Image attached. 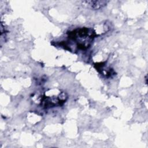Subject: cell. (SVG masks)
<instances>
[{
	"instance_id": "6da1fadb",
	"label": "cell",
	"mask_w": 148,
	"mask_h": 148,
	"mask_svg": "<svg viewBox=\"0 0 148 148\" xmlns=\"http://www.w3.org/2000/svg\"><path fill=\"white\" fill-rule=\"evenodd\" d=\"M68 34L69 39L76 42L77 48L80 50L88 48L96 36L93 29L84 27L75 29Z\"/></svg>"
},
{
	"instance_id": "7a4b0ae2",
	"label": "cell",
	"mask_w": 148,
	"mask_h": 148,
	"mask_svg": "<svg viewBox=\"0 0 148 148\" xmlns=\"http://www.w3.org/2000/svg\"><path fill=\"white\" fill-rule=\"evenodd\" d=\"M88 3H89V5H91V8L92 9H100L102 7H103L104 6H105L107 4V2L106 1H88Z\"/></svg>"
}]
</instances>
